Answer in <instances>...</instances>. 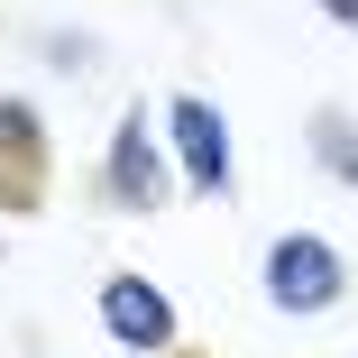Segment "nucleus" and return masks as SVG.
Wrapping results in <instances>:
<instances>
[{"mask_svg": "<svg viewBox=\"0 0 358 358\" xmlns=\"http://www.w3.org/2000/svg\"><path fill=\"white\" fill-rule=\"evenodd\" d=\"M92 202L110 221H157V211L184 202V175H175V148H166V110L129 101L101 138V166H92Z\"/></svg>", "mask_w": 358, "mask_h": 358, "instance_id": "1", "label": "nucleus"}, {"mask_svg": "<svg viewBox=\"0 0 358 358\" xmlns=\"http://www.w3.org/2000/svg\"><path fill=\"white\" fill-rule=\"evenodd\" d=\"M349 285H358V266H349V248L331 230H275L257 248V294L285 322H331L349 303Z\"/></svg>", "mask_w": 358, "mask_h": 358, "instance_id": "2", "label": "nucleus"}, {"mask_svg": "<svg viewBox=\"0 0 358 358\" xmlns=\"http://www.w3.org/2000/svg\"><path fill=\"white\" fill-rule=\"evenodd\" d=\"M166 148L193 202H239V129L211 92H166Z\"/></svg>", "mask_w": 358, "mask_h": 358, "instance_id": "3", "label": "nucleus"}, {"mask_svg": "<svg viewBox=\"0 0 358 358\" xmlns=\"http://www.w3.org/2000/svg\"><path fill=\"white\" fill-rule=\"evenodd\" d=\"M92 322H101V340L129 349V358H175V349H184V303L166 294L148 266H110V275L92 285Z\"/></svg>", "mask_w": 358, "mask_h": 358, "instance_id": "4", "label": "nucleus"}, {"mask_svg": "<svg viewBox=\"0 0 358 358\" xmlns=\"http://www.w3.org/2000/svg\"><path fill=\"white\" fill-rule=\"evenodd\" d=\"M55 202V129L28 92H0V221H37Z\"/></svg>", "mask_w": 358, "mask_h": 358, "instance_id": "5", "label": "nucleus"}, {"mask_svg": "<svg viewBox=\"0 0 358 358\" xmlns=\"http://www.w3.org/2000/svg\"><path fill=\"white\" fill-rule=\"evenodd\" d=\"M303 157L331 193H358V110L349 101H313L303 110Z\"/></svg>", "mask_w": 358, "mask_h": 358, "instance_id": "6", "label": "nucleus"}, {"mask_svg": "<svg viewBox=\"0 0 358 358\" xmlns=\"http://www.w3.org/2000/svg\"><path fill=\"white\" fill-rule=\"evenodd\" d=\"M28 55L46 64V74H101L110 46H101L92 28H28Z\"/></svg>", "mask_w": 358, "mask_h": 358, "instance_id": "7", "label": "nucleus"}, {"mask_svg": "<svg viewBox=\"0 0 358 358\" xmlns=\"http://www.w3.org/2000/svg\"><path fill=\"white\" fill-rule=\"evenodd\" d=\"M313 10H322L331 28H349V37H358V0H313Z\"/></svg>", "mask_w": 358, "mask_h": 358, "instance_id": "8", "label": "nucleus"}, {"mask_svg": "<svg viewBox=\"0 0 358 358\" xmlns=\"http://www.w3.org/2000/svg\"><path fill=\"white\" fill-rule=\"evenodd\" d=\"M175 358H211V349H193V340H184V349H175Z\"/></svg>", "mask_w": 358, "mask_h": 358, "instance_id": "9", "label": "nucleus"}, {"mask_svg": "<svg viewBox=\"0 0 358 358\" xmlns=\"http://www.w3.org/2000/svg\"><path fill=\"white\" fill-rule=\"evenodd\" d=\"M28 358H37V349H28Z\"/></svg>", "mask_w": 358, "mask_h": 358, "instance_id": "10", "label": "nucleus"}]
</instances>
